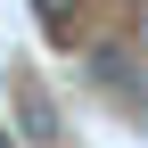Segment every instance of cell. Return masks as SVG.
I'll use <instances>...</instances> for the list:
<instances>
[{"instance_id":"cell-1","label":"cell","mask_w":148,"mask_h":148,"mask_svg":"<svg viewBox=\"0 0 148 148\" xmlns=\"http://www.w3.org/2000/svg\"><path fill=\"white\" fill-rule=\"evenodd\" d=\"M33 8H41V25H49V33H66V16H74V0H33Z\"/></svg>"},{"instance_id":"cell-2","label":"cell","mask_w":148,"mask_h":148,"mask_svg":"<svg viewBox=\"0 0 148 148\" xmlns=\"http://www.w3.org/2000/svg\"><path fill=\"white\" fill-rule=\"evenodd\" d=\"M0 148H16V140H8V123H0Z\"/></svg>"}]
</instances>
